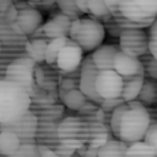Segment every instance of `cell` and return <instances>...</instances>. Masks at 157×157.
<instances>
[{
    "mask_svg": "<svg viewBox=\"0 0 157 157\" xmlns=\"http://www.w3.org/2000/svg\"><path fill=\"white\" fill-rule=\"evenodd\" d=\"M0 128L14 132L19 137L21 143L35 142L38 130V118L29 109V111L26 112L17 121L8 124H0Z\"/></svg>",
    "mask_w": 157,
    "mask_h": 157,
    "instance_id": "obj_14",
    "label": "cell"
},
{
    "mask_svg": "<svg viewBox=\"0 0 157 157\" xmlns=\"http://www.w3.org/2000/svg\"><path fill=\"white\" fill-rule=\"evenodd\" d=\"M119 48L126 55L139 58L150 51L146 29H125L119 36Z\"/></svg>",
    "mask_w": 157,
    "mask_h": 157,
    "instance_id": "obj_12",
    "label": "cell"
},
{
    "mask_svg": "<svg viewBox=\"0 0 157 157\" xmlns=\"http://www.w3.org/2000/svg\"><path fill=\"white\" fill-rule=\"evenodd\" d=\"M69 38L81 47L84 53H91L102 45L105 31L102 22L90 16H83L72 22Z\"/></svg>",
    "mask_w": 157,
    "mask_h": 157,
    "instance_id": "obj_7",
    "label": "cell"
},
{
    "mask_svg": "<svg viewBox=\"0 0 157 157\" xmlns=\"http://www.w3.org/2000/svg\"><path fill=\"white\" fill-rule=\"evenodd\" d=\"M123 29H149L157 17V0H105Z\"/></svg>",
    "mask_w": 157,
    "mask_h": 157,
    "instance_id": "obj_5",
    "label": "cell"
},
{
    "mask_svg": "<svg viewBox=\"0 0 157 157\" xmlns=\"http://www.w3.org/2000/svg\"><path fill=\"white\" fill-rule=\"evenodd\" d=\"M21 144V139L14 132L0 128V154L13 156Z\"/></svg>",
    "mask_w": 157,
    "mask_h": 157,
    "instance_id": "obj_18",
    "label": "cell"
},
{
    "mask_svg": "<svg viewBox=\"0 0 157 157\" xmlns=\"http://www.w3.org/2000/svg\"><path fill=\"white\" fill-rule=\"evenodd\" d=\"M102 25H103V28H105V33H108L109 36L119 39V36H120V35H121L123 29L118 25V22L116 21V19L113 16L112 18H109V21L103 22Z\"/></svg>",
    "mask_w": 157,
    "mask_h": 157,
    "instance_id": "obj_25",
    "label": "cell"
},
{
    "mask_svg": "<svg viewBox=\"0 0 157 157\" xmlns=\"http://www.w3.org/2000/svg\"><path fill=\"white\" fill-rule=\"evenodd\" d=\"M83 50L78 44L71 40L67 39L63 46L60 48L56 57V61L52 66L59 73H71L81 67L83 57Z\"/></svg>",
    "mask_w": 157,
    "mask_h": 157,
    "instance_id": "obj_13",
    "label": "cell"
},
{
    "mask_svg": "<svg viewBox=\"0 0 157 157\" xmlns=\"http://www.w3.org/2000/svg\"><path fill=\"white\" fill-rule=\"evenodd\" d=\"M36 63L28 55L18 57L9 63L0 77L18 83L26 89L32 98H36L43 91L36 82Z\"/></svg>",
    "mask_w": 157,
    "mask_h": 157,
    "instance_id": "obj_8",
    "label": "cell"
},
{
    "mask_svg": "<svg viewBox=\"0 0 157 157\" xmlns=\"http://www.w3.org/2000/svg\"><path fill=\"white\" fill-rule=\"evenodd\" d=\"M16 17L17 10L13 0H0V76L9 63L26 55L28 36L16 33L11 26Z\"/></svg>",
    "mask_w": 157,
    "mask_h": 157,
    "instance_id": "obj_4",
    "label": "cell"
},
{
    "mask_svg": "<svg viewBox=\"0 0 157 157\" xmlns=\"http://www.w3.org/2000/svg\"><path fill=\"white\" fill-rule=\"evenodd\" d=\"M112 112L87 98L74 115L64 117L58 136L65 147L82 156H98V150L113 137Z\"/></svg>",
    "mask_w": 157,
    "mask_h": 157,
    "instance_id": "obj_2",
    "label": "cell"
},
{
    "mask_svg": "<svg viewBox=\"0 0 157 157\" xmlns=\"http://www.w3.org/2000/svg\"><path fill=\"white\" fill-rule=\"evenodd\" d=\"M80 16L72 12H66L61 9H54L49 19L44 22L29 36H40L52 41L53 39L69 36L72 22Z\"/></svg>",
    "mask_w": 157,
    "mask_h": 157,
    "instance_id": "obj_10",
    "label": "cell"
},
{
    "mask_svg": "<svg viewBox=\"0 0 157 157\" xmlns=\"http://www.w3.org/2000/svg\"><path fill=\"white\" fill-rule=\"evenodd\" d=\"M14 157H36V156H41L36 145V142H26L21 143L19 146L18 150L14 154Z\"/></svg>",
    "mask_w": 157,
    "mask_h": 157,
    "instance_id": "obj_23",
    "label": "cell"
},
{
    "mask_svg": "<svg viewBox=\"0 0 157 157\" xmlns=\"http://www.w3.org/2000/svg\"><path fill=\"white\" fill-rule=\"evenodd\" d=\"M135 99L145 106H155L157 105V80L144 77L142 86Z\"/></svg>",
    "mask_w": 157,
    "mask_h": 157,
    "instance_id": "obj_17",
    "label": "cell"
},
{
    "mask_svg": "<svg viewBox=\"0 0 157 157\" xmlns=\"http://www.w3.org/2000/svg\"><path fill=\"white\" fill-rule=\"evenodd\" d=\"M148 29L149 35V49L157 59V17Z\"/></svg>",
    "mask_w": 157,
    "mask_h": 157,
    "instance_id": "obj_28",
    "label": "cell"
},
{
    "mask_svg": "<svg viewBox=\"0 0 157 157\" xmlns=\"http://www.w3.org/2000/svg\"><path fill=\"white\" fill-rule=\"evenodd\" d=\"M13 2L17 10V17L11 26L18 34L29 36L44 23L43 14L28 0H13Z\"/></svg>",
    "mask_w": 157,
    "mask_h": 157,
    "instance_id": "obj_11",
    "label": "cell"
},
{
    "mask_svg": "<svg viewBox=\"0 0 157 157\" xmlns=\"http://www.w3.org/2000/svg\"><path fill=\"white\" fill-rule=\"evenodd\" d=\"M155 109H156V113H157V105H155Z\"/></svg>",
    "mask_w": 157,
    "mask_h": 157,
    "instance_id": "obj_30",
    "label": "cell"
},
{
    "mask_svg": "<svg viewBox=\"0 0 157 157\" xmlns=\"http://www.w3.org/2000/svg\"><path fill=\"white\" fill-rule=\"evenodd\" d=\"M139 60L144 70V77L157 80V59L151 51H148L146 54L139 57Z\"/></svg>",
    "mask_w": 157,
    "mask_h": 157,
    "instance_id": "obj_22",
    "label": "cell"
},
{
    "mask_svg": "<svg viewBox=\"0 0 157 157\" xmlns=\"http://www.w3.org/2000/svg\"><path fill=\"white\" fill-rule=\"evenodd\" d=\"M143 140L148 143L150 146L153 147L155 151V155L157 156V122L149 126Z\"/></svg>",
    "mask_w": 157,
    "mask_h": 157,
    "instance_id": "obj_24",
    "label": "cell"
},
{
    "mask_svg": "<svg viewBox=\"0 0 157 157\" xmlns=\"http://www.w3.org/2000/svg\"><path fill=\"white\" fill-rule=\"evenodd\" d=\"M80 73L81 67L71 73H60L58 85L60 101L68 109L74 113L78 111L88 98L80 87Z\"/></svg>",
    "mask_w": 157,
    "mask_h": 157,
    "instance_id": "obj_9",
    "label": "cell"
},
{
    "mask_svg": "<svg viewBox=\"0 0 157 157\" xmlns=\"http://www.w3.org/2000/svg\"><path fill=\"white\" fill-rule=\"evenodd\" d=\"M35 78L36 84L43 90L51 91L58 89L60 73L46 62L36 65Z\"/></svg>",
    "mask_w": 157,
    "mask_h": 157,
    "instance_id": "obj_15",
    "label": "cell"
},
{
    "mask_svg": "<svg viewBox=\"0 0 157 157\" xmlns=\"http://www.w3.org/2000/svg\"><path fill=\"white\" fill-rule=\"evenodd\" d=\"M126 156H147V157H154L155 151L152 146L144 140H139L133 143H130L128 150H127Z\"/></svg>",
    "mask_w": 157,
    "mask_h": 157,
    "instance_id": "obj_21",
    "label": "cell"
},
{
    "mask_svg": "<svg viewBox=\"0 0 157 157\" xmlns=\"http://www.w3.org/2000/svg\"><path fill=\"white\" fill-rule=\"evenodd\" d=\"M119 50L117 44H102L85 56L81 64L82 91L108 112L135 99L144 79V76L127 77L115 67L113 56Z\"/></svg>",
    "mask_w": 157,
    "mask_h": 157,
    "instance_id": "obj_1",
    "label": "cell"
},
{
    "mask_svg": "<svg viewBox=\"0 0 157 157\" xmlns=\"http://www.w3.org/2000/svg\"><path fill=\"white\" fill-rule=\"evenodd\" d=\"M31 105L32 98L23 86L0 77V124L17 121L29 111Z\"/></svg>",
    "mask_w": 157,
    "mask_h": 157,
    "instance_id": "obj_6",
    "label": "cell"
},
{
    "mask_svg": "<svg viewBox=\"0 0 157 157\" xmlns=\"http://www.w3.org/2000/svg\"><path fill=\"white\" fill-rule=\"evenodd\" d=\"M150 124L148 109L137 99L123 102L112 112L113 136L129 144L143 140Z\"/></svg>",
    "mask_w": 157,
    "mask_h": 157,
    "instance_id": "obj_3",
    "label": "cell"
},
{
    "mask_svg": "<svg viewBox=\"0 0 157 157\" xmlns=\"http://www.w3.org/2000/svg\"><path fill=\"white\" fill-rule=\"evenodd\" d=\"M87 8L88 16L98 19L102 23L113 17V14L106 5L105 0H88Z\"/></svg>",
    "mask_w": 157,
    "mask_h": 157,
    "instance_id": "obj_20",
    "label": "cell"
},
{
    "mask_svg": "<svg viewBox=\"0 0 157 157\" xmlns=\"http://www.w3.org/2000/svg\"><path fill=\"white\" fill-rule=\"evenodd\" d=\"M57 6L63 11L75 13V14L79 15L80 17H81V15H84L79 10V8L75 3V0H57Z\"/></svg>",
    "mask_w": 157,
    "mask_h": 157,
    "instance_id": "obj_27",
    "label": "cell"
},
{
    "mask_svg": "<svg viewBox=\"0 0 157 157\" xmlns=\"http://www.w3.org/2000/svg\"><path fill=\"white\" fill-rule=\"evenodd\" d=\"M35 8L39 9L40 11H52L55 8H58L57 6V0H28Z\"/></svg>",
    "mask_w": 157,
    "mask_h": 157,
    "instance_id": "obj_26",
    "label": "cell"
},
{
    "mask_svg": "<svg viewBox=\"0 0 157 157\" xmlns=\"http://www.w3.org/2000/svg\"><path fill=\"white\" fill-rule=\"evenodd\" d=\"M128 147H129V143L122 141V140H120L113 136L111 139H109L108 141L98 150V156H101V157L126 156Z\"/></svg>",
    "mask_w": 157,
    "mask_h": 157,
    "instance_id": "obj_19",
    "label": "cell"
},
{
    "mask_svg": "<svg viewBox=\"0 0 157 157\" xmlns=\"http://www.w3.org/2000/svg\"><path fill=\"white\" fill-rule=\"evenodd\" d=\"M50 40L40 36H28V41L25 43L26 55L34 60L36 64H43L46 62L45 55L46 50Z\"/></svg>",
    "mask_w": 157,
    "mask_h": 157,
    "instance_id": "obj_16",
    "label": "cell"
},
{
    "mask_svg": "<svg viewBox=\"0 0 157 157\" xmlns=\"http://www.w3.org/2000/svg\"><path fill=\"white\" fill-rule=\"evenodd\" d=\"M87 2L88 0H75V3L83 14L88 15V8H87Z\"/></svg>",
    "mask_w": 157,
    "mask_h": 157,
    "instance_id": "obj_29",
    "label": "cell"
}]
</instances>
